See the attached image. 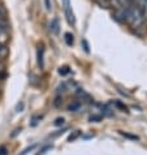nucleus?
I'll list each match as a JSON object with an SVG mask.
<instances>
[{"instance_id": "obj_1", "label": "nucleus", "mask_w": 147, "mask_h": 155, "mask_svg": "<svg viewBox=\"0 0 147 155\" xmlns=\"http://www.w3.org/2000/svg\"><path fill=\"white\" fill-rule=\"evenodd\" d=\"M63 7H64V12H65V17L69 25H74L76 24V18L72 11V5H70V0H63Z\"/></svg>"}, {"instance_id": "obj_2", "label": "nucleus", "mask_w": 147, "mask_h": 155, "mask_svg": "<svg viewBox=\"0 0 147 155\" xmlns=\"http://www.w3.org/2000/svg\"><path fill=\"white\" fill-rule=\"evenodd\" d=\"M133 3L139 8L141 12L145 15V17H147V0H134Z\"/></svg>"}, {"instance_id": "obj_3", "label": "nucleus", "mask_w": 147, "mask_h": 155, "mask_svg": "<svg viewBox=\"0 0 147 155\" xmlns=\"http://www.w3.org/2000/svg\"><path fill=\"white\" fill-rule=\"evenodd\" d=\"M50 30L54 34H57L59 33V21H57V18H54L52 20V22H51V25H50Z\"/></svg>"}, {"instance_id": "obj_4", "label": "nucleus", "mask_w": 147, "mask_h": 155, "mask_svg": "<svg viewBox=\"0 0 147 155\" xmlns=\"http://www.w3.org/2000/svg\"><path fill=\"white\" fill-rule=\"evenodd\" d=\"M38 65H39L41 68H43V47H38Z\"/></svg>"}, {"instance_id": "obj_5", "label": "nucleus", "mask_w": 147, "mask_h": 155, "mask_svg": "<svg viewBox=\"0 0 147 155\" xmlns=\"http://www.w3.org/2000/svg\"><path fill=\"white\" fill-rule=\"evenodd\" d=\"M7 55H8V48H7V46L4 45V43H0V59L5 58Z\"/></svg>"}, {"instance_id": "obj_6", "label": "nucleus", "mask_w": 147, "mask_h": 155, "mask_svg": "<svg viewBox=\"0 0 147 155\" xmlns=\"http://www.w3.org/2000/svg\"><path fill=\"white\" fill-rule=\"evenodd\" d=\"M64 37H65V42H67V45H68V46H72V45H73V42H74V39H73V38H74V37H73V34L67 33Z\"/></svg>"}, {"instance_id": "obj_7", "label": "nucleus", "mask_w": 147, "mask_h": 155, "mask_svg": "<svg viewBox=\"0 0 147 155\" xmlns=\"http://www.w3.org/2000/svg\"><path fill=\"white\" fill-rule=\"evenodd\" d=\"M8 39V34L5 31H0V43H5Z\"/></svg>"}, {"instance_id": "obj_8", "label": "nucleus", "mask_w": 147, "mask_h": 155, "mask_svg": "<svg viewBox=\"0 0 147 155\" xmlns=\"http://www.w3.org/2000/svg\"><path fill=\"white\" fill-rule=\"evenodd\" d=\"M0 24L5 25V13H4V11H3L2 7H0Z\"/></svg>"}, {"instance_id": "obj_9", "label": "nucleus", "mask_w": 147, "mask_h": 155, "mask_svg": "<svg viewBox=\"0 0 147 155\" xmlns=\"http://www.w3.org/2000/svg\"><path fill=\"white\" fill-rule=\"evenodd\" d=\"M35 146H37V145H33V146H30V147H28V149H25V150H24V151H22V153H21L20 155H26V154H29L30 151H33V150H34V149H35Z\"/></svg>"}, {"instance_id": "obj_10", "label": "nucleus", "mask_w": 147, "mask_h": 155, "mask_svg": "<svg viewBox=\"0 0 147 155\" xmlns=\"http://www.w3.org/2000/svg\"><path fill=\"white\" fill-rule=\"evenodd\" d=\"M68 72H69V68L68 67H63V68H60V69H59L60 74H67Z\"/></svg>"}, {"instance_id": "obj_11", "label": "nucleus", "mask_w": 147, "mask_h": 155, "mask_svg": "<svg viewBox=\"0 0 147 155\" xmlns=\"http://www.w3.org/2000/svg\"><path fill=\"white\" fill-rule=\"evenodd\" d=\"M121 134L125 136V137H128V138H130V140H138L137 136H132V134H128V133H122V132H121Z\"/></svg>"}, {"instance_id": "obj_12", "label": "nucleus", "mask_w": 147, "mask_h": 155, "mask_svg": "<svg viewBox=\"0 0 147 155\" xmlns=\"http://www.w3.org/2000/svg\"><path fill=\"white\" fill-rule=\"evenodd\" d=\"M7 153H8L7 147L5 146H2V147H0V155H7Z\"/></svg>"}, {"instance_id": "obj_13", "label": "nucleus", "mask_w": 147, "mask_h": 155, "mask_svg": "<svg viewBox=\"0 0 147 155\" xmlns=\"http://www.w3.org/2000/svg\"><path fill=\"white\" fill-rule=\"evenodd\" d=\"M63 124H64V119L61 117V119H56V121H55V125H63Z\"/></svg>"}, {"instance_id": "obj_14", "label": "nucleus", "mask_w": 147, "mask_h": 155, "mask_svg": "<svg viewBox=\"0 0 147 155\" xmlns=\"http://www.w3.org/2000/svg\"><path fill=\"white\" fill-rule=\"evenodd\" d=\"M46 7H47V9H51V4H50V0H46Z\"/></svg>"}, {"instance_id": "obj_15", "label": "nucleus", "mask_w": 147, "mask_h": 155, "mask_svg": "<svg viewBox=\"0 0 147 155\" xmlns=\"http://www.w3.org/2000/svg\"><path fill=\"white\" fill-rule=\"evenodd\" d=\"M0 31H5V25L0 24Z\"/></svg>"}, {"instance_id": "obj_16", "label": "nucleus", "mask_w": 147, "mask_h": 155, "mask_svg": "<svg viewBox=\"0 0 147 155\" xmlns=\"http://www.w3.org/2000/svg\"><path fill=\"white\" fill-rule=\"evenodd\" d=\"M96 2H98V3H100V4H103V3H107L108 0H96Z\"/></svg>"}, {"instance_id": "obj_17", "label": "nucleus", "mask_w": 147, "mask_h": 155, "mask_svg": "<svg viewBox=\"0 0 147 155\" xmlns=\"http://www.w3.org/2000/svg\"><path fill=\"white\" fill-rule=\"evenodd\" d=\"M3 69V61H2V59H0V71Z\"/></svg>"}]
</instances>
